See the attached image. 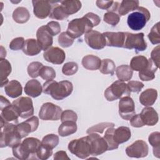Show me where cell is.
Returning a JSON list of instances; mask_svg holds the SVG:
<instances>
[{"instance_id":"14","label":"cell","mask_w":160,"mask_h":160,"mask_svg":"<svg viewBox=\"0 0 160 160\" xmlns=\"http://www.w3.org/2000/svg\"><path fill=\"white\" fill-rule=\"evenodd\" d=\"M149 148L147 143L141 139L136 141L126 148V153L130 158H141L146 157Z\"/></svg>"},{"instance_id":"21","label":"cell","mask_w":160,"mask_h":160,"mask_svg":"<svg viewBox=\"0 0 160 160\" xmlns=\"http://www.w3.org/2000/svg\"><path fill=\"white\" fill-rule=\"evenodd\" d=\"M102 34L106 39V46L123 48L125 39L124 32H104Z\"/></svg>"},{"instance_id":"4","label":"cell","mask_w":160,"mask_h":160,"mask_svg":"<svg viewBox=\"0 0 160 160\" xmlns=\"http://www.w3.org/2000/svg\"><path fill=\"white\" fill-rule=\"evenodd\" d=\"M17 129L16 124L9 122H4L1 120V148L10 147L13 148L16 144L21 142Z\"/></svg>"},{"instance_id":"32","label":"cell","mask_w":160,"mask_h":160,"mask_svg":"<svg viewBox=\"0 0 160 160\" xmlns=\"http://www.w3.org/2000/svg\"><path fill=\"white\" fill-rule=\"evenodd\" d=\"M149 59L144 56H136L133 57L130 62V68L132 71H141L148 66Z\"/></svg>"},{"instance_id":"26","label":"cell","mask_w":160,"mask_h":160,"mask_svg":"<svg viewBox=\"0 0 160 160\" xmlns=\"http://www.w3.org/2000/svg\"><path fill=\"white\" fill-rule=\"evenodd\" d=\"M81 64L85 69L95 71L99 69L101 64V59L96 56L88 54L83 57Z\"/></svg>"},{"instance_id":"55","label":"cell","mask_w":160,"mask_h":160,"mask_svg":"<svg viewBox=\"0 0 160 160\" xmlns=\"http://www.w3.org/2000/svg\"><path fill=\"white\" fill-rule=\"evenodd\" d=\"M84 16H86L91 21V22L94 24V27L97 26L101 22V18H99V16L93 12H88Z\"/></svg>"},{"instance_id":"33","label":"cell","mask_w":160,"mask_h":160,"mask_svg":"<svg viewBox=\"0 0 160 160\" xmlns=\"http://www.w3.org/2000/svg\"><path fill=\"white\" fill-rule=\"evenodd\" d=\"M1 69V87L5 86L9 82L8 77L11 74L12 68L11 63L5 58L0 59Z\"/></svg>"},{"instance_id":"8","label":"cell","mask_w":160,"mask_h":160,"mask_svg":"<svg viewBox=\"0 0 160 160\" xmlns=\"http://www.w3.org/2000/svg\"><path fill=\"white\" fill-rule=\"evenodd\" d=\"M127 84L124 81L118 80L114 82L104 91V97L108 101H114L126 96H130Z\"/></svg>"},{"instance_id":"53","label":"cell","mask_w":160,"mask_h":160,"mask_svg":"<svg viewBox=\"0 0 160 160\" xmlns=\"http://www.w3.org/2000/svg\"><path fill=\"white\" fill-rule=\"evenodd\" d=\"M159 46H157L155 47L151 53V58L150 59L152 62V63L158 68H159Z\"/></svg>"},{"instance_id":"40","label":"cell","mask_w":160,"mask_h":160,"mask_svg":"<svg viewBox=\"0 0 160 160\" xmlns=\"http://www.w3.org/2000/svg\"><path fill=\"white\" fill-rule=\"evenodd\" d=\"M59 139L58 135L55 134H49L43 137L41 144L51 149L55 148L59 144Z\"/></svg>"},{"instance_id":"54","label":"cell","mask_w":160,"mask_h":160,"mask_svg":"<svg viewBox=\"0 0 160 160\" xmlns=\"http://www.w3.org/2000/svg\"><path fill=\"white\" fill-rule=\"evenodd\" d=\"M130 124L131 125L134 127V128H141L142 126H144L140 114H134L130 119Z\"/></svg>"},{"instance_id":"24","label":"cell","mask_w":160,"mask_h":160,"mask_svg":"<svg viewBox=\"0 0 160 160\" xmlns=\"http://www.w3.org/2000/svg\"><path fill=\"white\" fill-rule=\"evenodd\" d=\"M157 98V90L152 88H149L141 92L139 96V102L145 107L151 106L154 104Z\"/></svg>"},{"instance_id":"29","label":"cell","mask_w":160,"mask_h":160,"mask_svg":"<svg viewBox=\"0 0 160 160\" xmlns=\"http://www.w3.org/2000/svg\"><path fill=\"white\" fill-rule=\"evenodd\" d=\"M76 122L66 121L62 122L58 128V134L61 137H66L75 133L77 131Z\"/></svg>"},{"instance_id":"38","label":"cell","mask_w":160,"mask_h":160,"mask_svg":"<svg viewBox=\"0 0 160 160\" xmlns=\"http://www.w3.org/2000/svg\"><path fill=\"white\" fill-rule=\"evenodd\" d=\"M99 71L104 74H110L112 76L116 70L114 62L110 59H104L101 61Z\"/></svg>"},{"instance_id":"42","label":"cell","mask_w":160,"mask_h":160,"mask_svg":"<svg viewBox=\"0 0 160 160\" xmlns=\"http://www.w3.org/2000/svg\"><path fill=\"white\" fill-rule=\"evenodd\" d=\"M43 64L38 61H34L31 62L27 68L28 73L29 76L32 78H36L39 76V72Z\"/></svg>"},{"instance_id":"1","label":"cell","mask_w":160,"mask_h":160,"mask_svg":"<svg viewBox=\"0 0 160 160\" xmlns=\"http://www.w3.org/2000/svg\"><path fill=\"white\" fill-rule=\"evenodd\" d=\"M73 91L71 82L64 80L57 82L54 80L46 81L42 85V92L49 94L55 100H62L68 97Z\"/></svg>"},{"instance_id":"13","label":"cell","mask_w":160,"mask_h":160,"mask_svg":"<svg viewBox=\"0 0 160 160\" xmlns=\"http://www.w3.org/2000/svg\"><path fill=\"white\" fill-rule=\"evenodd\" d=\"M119 114L124 120H129L135 114V104L133 99L126 96L121 98L119 101Z\"/></svg>"},{"instance_id":"34","label":"cell","mask_w":160,"mask_h":160,"mask_svg":"<svg viewBox=\"0 0 160 160\" xmlns=\"http://www.w3.org/2000/svg\"><path fill=\"white\" fill-rule=\"evenodd\" d=\"M59 2L63 6L68 16L78 12L82 7L81 2L78 0L60 1Z\"/></svg>"},{"instance_id":"47","label":"cell","mask_w":160,"mask_h":160,"mask_svg":"<svg viewBox=\"0 0 160 160\" xmlns=\"http://www.w3.org/2000/svg\"><path fill=\"white\" fill-rule=\"evenodd\" d=\"M78 71V65L75 62L65 63L62 68V72L66 76H72Z\"/></svg>"},{"instance_id":"3","label":"cell","mask_w":160,"mask_h":160,"mask_svg":"<svg viewBox=\"0 0 160 160\" xmlns=\"http://www.w3.org/2000/svg\"><path fill=\"white\" fill-rule=\"evenodd\" d=\"M131 136L130 129L126 126H120L116 129L114 127L106 129L104 138L107 142L108 151L116 149L119 144L127 142Z\"/></svg>"},{"instance_id":"15","label":"cell","mask_w":160,"mask_h":160,"mask_svg":"<svg viewBox=\"0 0 160 160\" xmlns=\"http://www.w3.org/2000/svg\"><path fill=\"white\" fill-rule=\"evenodd\" d=\"M84 40L87 45L92 49L100 50L106 46V39L99 31L91 30L84 35Z\"/></svg>"},{"instance_id":"57","label":"cell","mask_w":160,"mask_h":160,"mask_svg":"<svg viewBox=\"0 0 160 160\" xmlns=\"http://www.w3.org/2000/svg\"><path fill=\"white\" fill-rule=\"evenodd\" d=\"M6 56V49L3 48V46H1V59H3Z\"/></svg>"},{"instance_id":"35","label":"cell","mask_w":160,"mask_h":160,"mask_svg":"<svg viewBox=\"0 0 160 160\" xmlns=\"http://www.w3.org/2000/svg\"><path fill=\"white\" fill-rule=\"evenodd\" d=\"M147 68L144 69L139 72V78L141 80L144 81H149L154 79L155 78V72L158 69L151 61L150 59Z\"/></svg>"},{"instance_id":"41","label":"cell","mask_w":160,"mask_h":160,"mask_svg":"<svg viewBox=\"0 0 160 160\" xmlns=\"http://www.w3.org/2000/svg\"><path fill=\"white\" fill-rule=\"evenodd\" d=\"M148 37L152 44H158L160 43L159 34V22H158L151 28Z\"/></svg>"},{"instance_id":"6","label":"cell","mask_w":160,"mask_h":160,"mask_svg":"<svg viewBox=\"0 0 160 160\" xmlns=\"http://www.w3.org/2000/svg\"><path fill=\"white\" fill-rule=\"evenodd\" d=\"M151 18V14L148 9L139 6L133 12L131 13L127 19L128 26L134 31L142 29Z\"/></svg>"},{"instance_id":"27","label":"cell","mask_w":160,"mask_h":160,"mask_svg":"<svg viewBox=\"0 0 160 160\" xmlns=\"http://www.w3.org/2000/svg\"><path fill=\"white\" fill-rule=\"evenodd\" d=\"M41 50L37 40L32 38L26 39L22 48L23 52L29 56H34L38 54L41 52Z\"/></svg>"},{"instance_id":"9","label":"cell","mask_w":160,"mask_h":160,"mask_svg":"<svg viewBox=\"0 0 160 160\" xmlns=\"http://www.w3.org/2000/svg\"><path fill=\"white\" fill-rule=\"evenodd\" d=\"M125 39L123 48L128 49H134L136 52L144 51L147 48V43L144 39V34L143 32L131 33L126 32Z\"/></svg>"},{"instance_id":"45","label":"cell","mask_w":160,"mask_h":160,"mask_svg":"<svg viewBox=\"0 0 160 160\" xmlns=\"http://www.w3.org/2000/svg\"><path fill=\"white\" fill-rule=\"evenodd\" d=\"M52 154V149L41 144L36 152V158L41 160H46Z\"/></svg>"},{"instance_id":"43","label":"cell","mask_w":160,"mask_h":160,"mask_svg":"<svg viewBox=\"0 0 160 160\" xmlns=\"http://www.w3.org/2000/svg\"><path fill=\"white\" fill-rule=\"evenodd\" d=\"M114 126V124L112 122H101L98 124H96L87 129V134H90V133H102L105 129H107L109 128H112Z\"/></svg>"},{"instance_id":"56","label":"cell","mask_w":160,"mask_h":160,"mask_svg":"<svg viewBox=\"0 0 160 160\" xmlns=\"http://www.w3.org/2000/svg\"><path fill=\"white\" fill-rule=\"evenodd\" d=\"M53 158L54 160H70V158L68 156L66 152L64 151H59L56 152L54 154Z\"/></svg>"},{"instance_id":"46","label":"cell","mask_w":160,"mask_h":160,"mask_svg":"<svg viewBox=\"0 0 160 160\" xmlns=\"http://www.w3.org/2000/svg\"><path fill=\"white\" fill-rule=\"evenodd\" d=\"M103 20L105 22L115 26L120 21V16L116 12H107L104 14Z\"/></svg>"},{"instance_id":"11","label":"cell","mask_w":160,"mask_h":160,"mask_svg":"<svg viewBox=\"0 0 160 160\" xmlns=\"http://www.w3.org/2000/svg\"><path fill=\"white\" fill-rule=\"evenodd\" d=\"M62 112V109L59 106L48 102L41 107L39 117L44 121H58L61 118Z\"/></svg>"},{"instance_id":"2","label":"cell","mask_w":160,"mask_h":160,"mask_svg":"<svg viewBox=\"0 0 160 160\" xmlns=\"http://www.w3.org/2000/svg\"><path fill=\"white\" fill-rule=\"evenodd\" d=\"M41 144L38 138H28L12 148L13 156L18 159L26 160L36 158V152Z\"/></svg>"},{"instance_id":"50","label":"cell","mask_w":160,"mask_h":160,"mask_svg":"<svg viewBox=\"0 0 160 160\" xmlns=\"http://www.w3.org/2000/svg\"><path fill=\"white\" fill-rule=\"evenodd\" d=\"M47 30L52 36H56L61 32V26L58 22L52 21L45 25Z\"/></svg>"},{"instance_id":"23","label":"cell","mask_w":160,"mask_h":160,"mask_svg":"<svg viewBox=\"0 0 160 160\" xmlns=\"http://www.w3.org/2000/svg\"><path fill=\"white\" fill-rule=\"evenodd\" d=\"M24 92L31 98H37L41 94L42 86L38 80L34 79H31L26 82L24 86Z\"/></svg>"},{"instance_id":"36","label":"cell","mask_w":160,"mask_h":160,"mask_svg":"<svg viewBox=\"0 0 160 160\" xmlns=\"http://www.w3.org/2000/svg\"><path fill=\"white\" fill-rule=\"evenodd\" d=\"M116 74L119 80L124 82L128 81L132 78L133 71L129 65L122 64L116 69Z\"/></svg>"},{"instance_id":"22","label":"cell","mask_w":160,"mask_h":160,"mask_svg":"<svg viewBox=\"0 0 160 160\" xmlns=\"http://www.w3.org/2000/svg\"><path fill=\"white\" fill-rule=\"evenodd\" d=\"M141 119L145 125L152 126L157 124L159 120L158 114L152 107L148 106L142 109L140 113Z\"/></svg>"},{"instance_id":"48","label":"cell","mask_w":160,"mask_h":160,"mask_svg":"<svg viewBox=\"0 0 160 160\" xmlns=\"http://www.w3.org/2000/svg\"><path fill=\"white\" fill-rule=\"evenodd\" d=\"M74 39L69 36L66 32H61L58 36V43L62 48H69L72 45Z\"/></svg>"},{"instance_id":"20","label":"cell","mask_w":160,"mask_h":160,"mask_svg":"<svg viewBox=\"0 0 160 160\" xmlns=\"http://www.w3.org/2000/svg\"><path fill=\"white\" fill-rule=\"evenodd\" d=\"M1 109V120L4 122H9L17 124L18 122V118L19 117L15 108L11 102L0 106Z\"/></svg>"},{"instance_id":"5","label":"cell","mask_w":160,"mask_h":160,"mask_svg":"<svg viewBox=\"0 0 160 160\" xmlns=\"http://www.w3.org/2000/svg\"><path fill=\"white\" fill-rule=\"evenodd\" d=\"M94 24L85 16L81 18L71 20L68 23L67 34L73 39L78 38L84 34L91 31L94 28Z\"/></svg>"},{"instance_id":"44","label":"cell","mask_w":160,"mask_h":160,"mask_svg":"<svg viewBox=\"0 0 160 160\" xmlns=\"http://www.w3.org/2000/svg\"><path fill=\"white\" fill-rule=\"evenodd\" d=\"M39 76L46 81L52 80L56 78V72L52 68L43 66L40 70Z\"/></svg>"},{"instance_id":"10","label":"cell","mask_w":160,"mask_h":160,"mask_svg":"<svg viewBox=\"0 0 160 160\" xmlns=\"http://www.w3.org/2000/svg\"><path fill=\"white\" fill-rule=\"evenodd\" d=\"M19 117L26 119L34 114L32 99L29 97H20L12 102Z\"/></svg>"},{"instance_id":"16","label":"cell","mask_w":160,"mask_h":160,"mask_svg":"<svg viewBox=\"0 0 160 160\" xmlns=\"http://www.w3.org/2000/svg\"><path fill=\"white\" fill-rule=\"evenodd\" d=\"M39 126V119L36 116H31L25 121L16 124L17 131L21 137L24 138L30 133L37 130Z\"/></svg>"},{"instance_id":"39","label":"cell","mask_w":160,"mask_h":160,"mask_svg":"<svg viewBox=\"0 0 160 160\" xmlns=\"http://www.w3.org/2000/svg\"><path fill=\"white\" fill-rule=\"evenodd\" d=\"M96 6L101 9H106L108 12L117 11L119 3L113 1H101L98 0L96 1Z\"/></svg>"},{"instance_id":"28","label":"cell","mask_w":160,"mask_h":160,"mask_svg":"<svg viewBox=\"0 0 160 160\" xmlns=\"http://www.w3.org/2000/svg\"><path fill=\"white\" fill-rule=\"evenodd\" d=\"M139 2L136 0L122 1L118 8V13L119 16H124L131 11H135L139 7Z\"/></svg>"},{"instance_id":"7","label":"cell","mask_w":160,"mask_h":160,"mask_svg":"<svg viewBox=\"0 0 160 160\" xmlns=\"http://www.w3.org/2000/svg\"><path fill=\"white\" fill-rule=\"evenodd\" d=\"M69 151L81 159H86L91 156V147L87 136L73 139L68 144Z\"/></svg>"},{"instance_id":"52","label":"cell","mask_w":160,"mask_h":160,"mask_svg":"<svg viewBox=\"0 0 160 160\" xmlns=\"http://www.w3.org/2000/svg\"><path fill=\"white\" fill-rule=\"evenodd\" d=\"M144 84L142 82L138 81H130L128 82L127 86L130 92H139L144 87Z\"/></svg>"},{"instance_id":"17","label":"cell","mask_w":160,"mask_h":160,"mask_svg":"<svg viewBox=\"0 0 160 160\" xmlns=\"http://www.w3.org/2000/svg\"><path fill=\"white\" fill-rule=\"evenodd\" d=\"M33 6V12L36 17L39 19H45L49 16L52 1L46 0H33L32 1Z\"/></svg>"},{"instance_id":"31","label":"cell","mask_w":160,"mask_h":160,"mask_svg":"<svg viewBox=\"0 0 160 160\" xmlns=\"http://www.w3.org/2000/svg\"><path fill=\"white\" fill-rule=\"evenodd\" d=\"M12 19L19 24L27 22L30 18V14L27 8L24 7H18L12 12Z\"/></svg>"},{"instance_id":"30","label":"cell","mask_w":160,"mask_h":160,"mask_svg":"<svg viewBox=\"0 0 160 160\" xmlns=\"http://www.w3.org/2000/svg\"><path fill=\"white\" fill-rule=\"evenodd\" d=\"M58 2L52 1V6L49 17L55 20H64L69 17L65 11L63 6L61 4H57ZM60 3V2H59Z\"/></svg>"},{"instance_id":"37","label":"cell","mask_w":160,"mask_h":160,"mask_svg":"<svg viewBox=\"0 0 160 160\" xmlns=\"http://www.w3.org/2000/svg\"><path fill=\"white\" fill-rule=\"evenodd\" d=\"M148 141L153 149L154 156L159 158L160 155V133L155 131L151 133L148 137Z\"/></svg>"},{"instance_id":"51","label":"cell","mask_w":160,"mask_h":160,"mask_svg":"<svg viewBox=\"0 0 160 160\" xmlns=\"http://www.w3.org/2000/svg\"><path fill=\"white\" fill-rule=\"evenodd\" d=\"M25 40L22 37H18L13 39L9 44V48L12 51H18L22 49Z\"/></svg>"},{"instance_id":"49","label":"cell","mask_w":160,"mask_h":160,"mask_svg":"<svg viewBox=\"0 0 160 160\" xmlns=\"http://www.w3.org/2000/svg\"><path fill=\"white\" fill-rule=\"evenodd\" d=\"M60 119L61 122H64L66 121L76 122L78 119V116H77V114L72 110L67 109L62 112Z\"/></svg>"},{"instance_id":"18","label":"cell","mask_w":160,"mask_h":160,"mask_svg":"<svg viewBox=\"0 0 160 160\" xmlns=\"http://www.w3.org/2000/svg\"><path fill=\"white\" fill-rule=\"evenodd\" d=\"M44 59L54 64H61L65 60L64 51L58 47H51L43 53Z\"/></svg>"},{"instance_id":"25","label":"cell","mask_w":160,"mask_h":160,"mask_svg":"<svg viewBox=\"0 0 160 160\" xmlns=\"http://www.w3.org/2000/svg\"><path fill=\"white\" fill-rule=\"evenodd\" d=\"M6 94L11 98H16L22 94V87L17 80H11L4 86Z\"/></svg>"},{"instance_id":"12","label":"cell","mask_w":160,"mask_h":160,"mask_svg":"<svg viewBox=\"0 0 160 160\" xmlns=\"http://www.w3.org/2000/svg\"><path fill=\"white\" fill-rule=\"evenodd\" d=\"M87 136L91 147V155L96 156L108 151V146L104 137L97 133H90Z\"/></svg>"},{"instance_id":"19","label":"cell","mask_w":160,"mask_h":160,"mask_svg":"<svg viewBox=\"0 0 160 160\" xmlns=\"http://www.w3.org/2000/svg\"><path fill=\"white\" fill-rule=\"evenodd\" d=\"M36 38L38 44L43 51H46L51 47L53 42L52 36L47 30L45 25L39 27L36 32Z\"/></svg>"}]
</instances>
